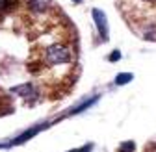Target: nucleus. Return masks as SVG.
Returning a JSON list of instances; mask_svg holds the SVG:
<instances>
[{
    "mask_svg": "<svg viewBox=\"0 0 156 152\" xmlns=\"http://www.w3.org/2000/svg\"><path fill=\"white\" fill-rule=\"evenodd\" d=\"M43 60L47 65L50 67H60V65H65L73 60V54H71V48L65 47V45H50L45 48V54H43Z\"/></svg>",
    "mask_w": 156,
    "mask_h": 152,
    "instance_id": "f257e3e1",
    "label": "nucleus"
},
{
    "mask_svg": "<svg viewBox=\"0 0 156 152\" xmlns=\"http://www.w3.org/2000/svg\"><path fill=\"white\" fill-rule=\"evenodd\" d=\"M91 15H93V21H95V24H97V30H99L102 41H108V19H106V13L95 8V9L91 11Z\"/></svg>",
    "mask_w": 156,
    "mask_h": 152,
    "instance_id": "f03ea898",
    "label": "nucleus"
},
{
    "mask_svg": "<svg viewBox=\"0 0 156 152\" xmlns=\"http://www.w3.org/2000/svg\"><path fill=\"white\" fill-rule=\"evenodd\" d=\"M28 8L34 15H45L52 9V0H28Z\"/></svg>",
    "mask_w": 156,
    "mask_h": 152,
    "instance_id": "7ed1b4c3",
    "label": "nucleus"
},
{
    "mask_svg": "<svg viewBox=\"0 0 156 152\" xmlns=\"http://www.w3.org/2000/svg\"><path fill=\"white\" fill-rule=\"evenodd\" d=\"M132 78H134V76H132L130 72H121V74H117V78H115V84H117V85H125V84L132 82Z\"/></svg>",
    "mask_w": 156,
    "mask_h": 152,
    "instance_id": "20e7f679",
    "label": "nucleus"
},
{
    "mask_svg": "<svg viewBox=\"0 0 156 152\" xmlns=\"http://www.w3.org/2000/svg\"><path fill=\"white\" fill-rule=\"evenodd\" d=\"M119 152H134V143L132 141H126L119 147Z\"/></svg>",
    "mask_w": 156,
    "mask_h": 152,
    "instance_id": "39448f33",
    "label": "nucleus"
},
{
    "mask_svg": "<svg viewBox=\"0 0 156 152\" xmlns=\"http://www.w3.org/2000/svg\"><path fill=\"white\" fill-rule=\"evenodd\" d=\"M117 60H121V52L119 50H113L112 56H110V61H117Z\"/></svg>",
    "mask_w": 156,
    "mask_h": 152,
    "instance_id": "423d86ee",
    "label": "nucleus"
},
{
    "mask_svg": "<svg viewBox=\"0 0 156 152\" xmlns=\"http://www.w3.org/2000/svg\"><path fill=\"white\" fill-rule=\"evenodd\" d=\"M91 150V145H87V147H82L80 150H74V152H89Z\"/></svg>",
    "mask_w": 156,
    "mask_h": 152,
    "instance_id": "0eeeda50",
    "label": "nucleus"
},
{
    "mask_svg": "<svg viewBox=\"0 0 156 152\" xmlns=\"http://www.w3.org/2000/svg\"><path fill=\"white\" fill-rule=\"evenodd\" d=\"M152 148H154V152H156V145H154V147H152Z\"/></svg>",
    "mask_w": 156,
    "mask_h": 152,
    "instance_id": "6e6552de",
    "label": "nucleus"
},
{
    "mask_svg": "<svg viewBox=\"0 0 156 152\" xmlns=\"http://www.w3.org/2000/svg\"><path fill=\"white\" fill-rule=\"evenodd\" d=\"M74 2H76V4H78V2H80V0H74Z\"/></svg>",
    "mask_w": 156,
    "mask_h": 152,
    "instance_id": "1a4fd4ad",
    "label": "nucleus"
}]
</instances>
